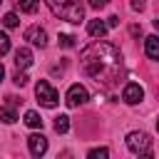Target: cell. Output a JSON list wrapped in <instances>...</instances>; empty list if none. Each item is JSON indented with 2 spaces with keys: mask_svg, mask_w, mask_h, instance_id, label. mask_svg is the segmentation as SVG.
Returning a JSON list of instances; mask_svg holds the SVG:
<instances>
[{
  "mask_svg": "<svg viewBox=\"0 0 159 159\" xmlns=\"http://www.w3.org/2000/svg\"><path fill=\"white\" fill-rule=\"evenodd\" d=\"M15 65H17V70L30 67V65H32V52H30L27 47H20V50L15 52Z\"/></svg>",
  "mask_w": 159,
  "mask_h": 159,
  "instance_id": "9c48e42d",
  "label": "cell"
},
{
  "mask_svg": "<svg viewBox=\"0 0 159 159\" xmlns=\"http://www.w3.org/2000/svg\"><path fill=\"white\" fill-rule=\"evenodd\" d=\"M67 129H70V117H67V114L55 117V132H57V134H65Z\"/></svg>",
  "mask_w": 159,
  "mask_h": 159,
  "instance_id": "5bb4252c",
  "label": "cell"
},
{
  "mask_svg": "<svg viewBox=\"0 0 159 159\" xmlns=\"http://www.w3.org/2000/svg\"><path fill=\"white\" fill-rule=\"evenodd\" d=\"M45 2L55 17H62L72 25H80L84 20V7L80 5V0H45Z\"/></svg>",
  "mask_w": 159,
  "mask_h": 159,
  "instance_id": "7a4b0ae2",
  "label": "cell"
},
{
  "mask_svg": "<svg viewBox=\"0 0 159 159\" xmlns=\"http://www.w3.org/2000/svg\"><path fill=\"white\" fill-rule=\"evenodd\" d=\"M117 25H119V17H117V15L107 17V27H117Z\"/></svg>",
  "mask_w": 159,
  "mask_h": 159,
  "instance_id": "603a6c76",
  "label": "cell"
},
{
  "mask_svg": "<svg viewBox=\"0 0 159 159\" xmlns=\"http://www.w3.org/2000/svg\"><path fill=\"white\" fill-rule=\"evenodd\" d=\"M127 149L132 154H144L152 157V137L147 132H129L127 134Z\"/></svg>",
  "mask_w": 159,
  "mask_h": 159,
  "instance_id": "3957f363",
  "label": "cell"
},
{
  "mask_svg": "<svg viewBox=\"0 0 159 159\" xmlns=\"http://www.w3.org/2000/svg\"><path fill=\"white\" fill-rule=\"evenodd\" d=\"M12 82H15V84H17V87H22V84H27V75H25V72H20V70H17V72H15V77H12Z\"/></svg>",
  "mask_w": 159,
  "mask_h": 159,
  "instance_id": "d6986e66",
  "label": "cell"
},
{
  "mask_svg": "<svg viewBox=\"0 0 159 159\" xmlns=\"http://www.w3.org/2000/svg\"><path fill=\"white\" fill-rule=\"evenodd\" d=\"M129 5H132V10H144L147 0H129Z\"/></svg>",
  "mask_w": 159,
  "mask_h": 159,
  "instance_id": "44dd1931",
  "label": "cell"
},
{
  "mask_svg": "<svg viewBox=\"0 0 159 159\" xmlns=\"http://www.w3.org/2000/svg\"><path fill=\"white\" fill-rule=\"evenodd\" d=\"M0 119H2L5 124H12V122L17 119V112H15V104H12V102H7V104L0 107Z\"/></svg>",
  "mask_w": 159,
  "mask_h": 159,
  "instance_id": "8fae6325",
  "label": "cell"
},
{
  "mask_svg": "<svg viewBox=\"0 0 159 159\" xmlns=\"http://www.w3.org/2000/svg\"><path fill=\"white\" fill-rule=\"evenodd\" d=\"M60 45L62 47H75V37L72 35H60Z\"/></svg>",
  "mask_w": 159,
  "mask_h": 159,
  "instance_id": "ffe728a7",
  "label": "cell"
},
{
  "mask_svg": "<svg viewBox=\"0 0 159 159\" xmlns=\"http://www.w3.org/2000/svg\"><path fill=\"white\" fill-rule=\"evenodd\" d=\"M2 77H5V67H2V62H0V82H2Z\"/></svg>",
  "mask_w": 159,
  "mask_h": 159,
  "instance_id": "d4e9b609",
  "label": "cell"
},
{
  "mask_svg": "<svg viewBox=\"0 0 159 159\" xmlns=\"http://www.w3.org/2000/svg\"><path fill=\"white\" fill-rule=\"evenodd\" d=\"M87 32H89L92 37H104L107 25H104L102 20H89V22H87Z\"/></svg>",
  "mask_w": 159,
  "mask_h": 159,
  "instance_id": "7c38bea8",
  "label": "cell"
},
{
  "mask_svg": "<svg viewBox=\"0 0 159 159\" xmlns=\"http://www.w3.org/2000/svg\"><path fill=\"white\" fill-rule=\"evenodd\" d=\"M15 2H17V7H20L22 12H30V15H32V12L37 10V5H40V0H15Z\"/></svg>",
  "mask_w": 159,
  "mask_h": 159,
  "instance_id": "9a60e30c",
  "label": "cell"
},
{
  "mask_svg": "<svg viewBox=\"0 0 159 159\" xmlns=\"http://www.w3.org/2000/svg\"><path fill=\"white\" fill-rule=\"evenodd\" d=\"M87 2H89V7H94V10H102V7H104L109 0H87Z\"/></svg>",
  "mask_w": 159,
  "mask_h": 159,
  "instance_id": "7402d4cb",
  "label": "cell"
},
{
  "mask_svg": "<svg viewBox=\"0 0 159 159\" xmlns=\"http://www.w3.org/2000/svg\"><path fill=\"white\" fill-rule=\"evenodd\" d=\"M80 65L82 70L104 89L114 87L124 72L122 67V55L119 50L112 45V42H104V40H97L92 45H87L80 55Z\"/></svg>",
  "mask_w": 159,
  "mask_h": 159,
  "instance_id": "6da1fadb",
  "label": "cell"
},
{
  "mask_svg": "<svg viewBox=\"0 0 159 159\" xmlns=\"http://www.w3.org/2000/svg\"><path fill=\"white\" fill-rule=\"evenodd\" d=\"M2 25L5 27H17V15L15 12H5L2 15Z\"/></svg>",
  "mask_w": 159,
  "mask_h": 159,
  "instance_id": "2e32d148",
  "label": "cell"
},
{
  "mask_svg": "<svg viewBox=\"0 0 159 159\" xmlns=\"http://www.w3.org/2000/svg\"><path fill=\"white\" fill-rule=\"evenodd\" d=\"M87 99H89V94H87V89H84L82 84H72V87L67 89V97H65L67 107H80V104H84Z\"/></svg>",
  "mask_w": 159,
  "mask_h": 159,
  "instance_id": "5b68a950",
  "label": "cell"
},
{
  "mask_svg": "<svg viewBox=\"0 0 159 159\" xmlns=\"http://www.w3.org/2000/svg\"><path fill=\"white\" fill-rule=\"evenodd\" d=\"M107 149L104 147H99V149H89V159H107Z\"/></svg>",
  "mask_w": 159,
  "mask_h": 159,
  "instance_id": "ac0fdd59",
  "label": "cell"
},
{
  "mask_svg": "<svg viewBox=\"0 0 159 159\" xmlns=\"http://www.w3.org/2000/svg\"><path fill=\"white\" fill-rule=\"evenodd\" d=\"M144 50H147V57L149 60H159V37L157 35H149L147 42H144Z\"/></svg>",
  "mask_w": 159,
  "mask_h": 159,
  "instance_id": "30bf717a",
  "label": "cell"
},
{
  "mask_svg": "<svg viewBox=\"0 0 159 159\" xmlns=\"http://www.w3.org/2000/svg\"><path fill=\"white\" fill-rule=\"evenodd\" d=\"M25 124L27 127H32V129H37V127H42V117L37 114V112H25Z\"/></svg>",
  "mask_w": 159,
  "mask_h": 159,
  "instance_id": "4fadbf2b",
  "label": "cell"
},
{
  "mask_svg": "<svg viewBox=\"0 0 159 159\" xmlns=\"http://www.w3.org/2000/svg\"><path fill=\"white\" fill-rule=\"evenodd\" d=\"M0 2H2V0H0Z\"/></svg>",
  "mask_w": 159,
  "mask_h": 159,
  "instance_id": "484cf974",
  "label": "cell"
},
{
  "mask_svg": "<svg viewBox=\"0 0 159 159\" xmlns=\"http://www.w3.org/2000/svg\"><path fill=\"white\" fill-rule=\"evenodd\" d=\"M25 40H27V42H32L35 47H45V45H47V32H45L42 27L32 25V27H27V30H25Z\"/></svg>",
  "mask_w": 159,
  "mask_h": 159,
  "instance_id": "52a82bcc",
  "label": "cell"
},
{
  "mask_svg": "<svg viewBox=\"0 0 159 159\" xmlns=\"http://www.w3.org/2000/svg\"><path fill=\"white\" fill-rule=\"evenodd\" d=\"M122 99H124L127 104H137V102H142V99H144V89H142V84H137V82H129V84H124Z\"/></svg>",
  "mask_w": 159,
  "mask_h": 159,
  "instance_id": "8992f818",
  "label": "cell"
},
{
  "mask_svg": "<svg viewBox=\"0 0 159 159\" xmlns=\"http://www.w3.org/2000/svg\"><path fill=\"white\" fill-rule=\"evenodd\" d=\"M7 52H10V37L5 32H0V57L7 55Z\"/></svg>",
  "mask_w": 159,
  "mask_h": 159,
  "instance_id": "e0dca14e",
  "label": "cell"
},
{
  "mask_svg": "<svg viewBox=\"0 0 159 159\" xmlns=\"http://www.w3.org/2000/svg\"><path fill=\"white\" fill-rule=\"evenodd\" d=\"M129 30H132V35H134V37H137V35H142V27H139V25H132Z\"/></svg>",
  "mask_w": 159,
  "mask_h": 159,
  "instance_id": "cb8c5ba5",
  "label": "cell"
},
{
  "mask_svg": "<svg viewBox=\"0 0 159 159\" xmlns=\"http://www.w3.org/2000/svg\"><path fill=\"white\" fill-rule=\"evenodd\" d=\"M35 94H37V102L42 104V107H57V102H60V94H57V89L47 82V80H40L37 84H35Z\"/></svg>",
  "mask_w": 159,
  "mask_h": 159,
  "instance_id": "277c9868",
  "label": "cell"
},
{
  "mask_svg": "<svg viewBox=\"0 0 159 159\" xmlns=\"http://www.w3.org/2000/svg\"><path fill=\"white\" fill-rule=\"evenodd\" d=\"M27 147H30V154H32V157H42V154L47 152V137L32 134V137H27Z\"/></svg>",
  "mask_w": 159,
  "mask_h": 159,
  "instance_id": "ba28073f",
  "label": "cell"
}]
</instances>
